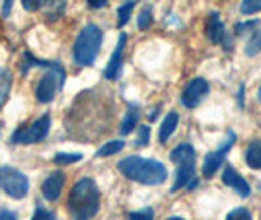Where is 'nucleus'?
Segmentation results:
<instances>
[{
	"label": "nucleus",
	"mask_w": 261,
	"mask_h": 220,
	"mask_svg": "<svg viewBox=\"0 0 261 220\" xmlns=\"http://www.w3.org/2000/svg\"><path fill=\"white\" fill-rule=\"evenodd\" d=\"M240 12H242L244 16L257 14V12H261V0H242V4H240Z\"/></svg>",
	"instance_id": "5701e85b"
},
{
	"label": "nucleus",
	"mask_w": 261,
	"mask_h": 220,
	"mask_svg": "<svg viewBox=\"0 0 261 220\" xmlns=\"http://www.w3.org/2000/svg\"><path fill=\"white\" fill-rule=\"evenodd\" d=\"M12 2H14V0H2V16H4V18H6V16H10Z\"/></svg>",
	"instance_id": "2f4dec72"
},
{
	"label": "nucleus",
	"mask_w": 261,
	"mask_h": 220,
	"mask_svg": "<svg viewBox=\"0 0 261 220\" xmlns=\"http://www.w3.org/2000/svg\"><path fill=\"white\" fill-rule=\"evenodd\" d=\"M125 148V141H121V139H115V141H109V143H106L101 148L98 150L99 158H108V156H113L117 154V152H121Z\"/></svg>",
	"instance_id": "6ab92c4d"
},
{
	"label": "nucleus",
	"mask_w": 261,
	"mask_h": 220,
	"mask_svg": "<svg viewBox=\"0 0 261 220\" xmlns=\"http://www.w3.org/2000/svg\"><path fill=\"white\" fill-rule=\"evenodd\" d=\"M195 177V164H181L177 166V174H175V181L172 191H179L189 185V181Z\"/></svg>",
	"instance_id": "4468645a"
},
{
	"label": "nucleus",
	"mask_w": 261,
	"mask_h": 220,
	"mask_svg": "<svg viewBox=\"0 0 261 220\" xmlns=\"http://www.w3.org/2000/svg\"><path fill=\"white\" fill-rule=\"evenodd\" d=\"M139 117H141L139 107H135V105L129 107L125 119L121 123V134H130V131H135V127H137V123H139Z\"/></svg>",
	"instance_id": "f3484780"
},
{
	"label": "nucleus",
	"mask_w": 261,
	"mask_h": 220,
	"mask_svg": "<svg viewBox=\"0 0 261 220\" xmlns=\"http://www.w3.org/2000/svg\"><path fill=\"white\" fill-rule=\"evenodd\" d=\"M208 94V82L205 78H193L187 86H185L184 94H181V103L187 109H195L197 105L207 98Z\"/></svg>",
	"instance_id": "6e6552de"
},
{
	"label": "nucleus",
	"mask_w": 261,
	"mask_h": 220,
	"mask_svg": "<svg viewBox=\"0 0 261 220\" xmlns=\"http://www.w3.org/2000/svg\"><path fill=\"white\" fill-rule=\"evenodd\" d=\"M168 220H185V218H181V216H170Z\"/></svg>",
	"instance_id": "f704fd0d"
},
{
	"label": "nucleus",
	"mask_w": 261,
	"mask_h": 220,
	"mask_svg": "<svg viewBox=\"0 0 261 220\" xmlns=\"http://www.w3.org/2000/svg\"><path fill=\"white\" fill-rule=\"evenodd\" d=\"M65 181L66 177L63 172H53L51 176H47L43 183H41V193H43V197L47 201H57V199L61 197V193H63V187H65Z\"/></svg>",
	"instance_id": "9b49d317"
},
{
	"label": "nucleus",
	"mask_w": 261,
	"mask_h": 220,
	"mask_svg": "<svg viewBox=\"0 0 261 220\" xmlns=\"http://www.w3.org/2000/svg\"><path fill=\"white\" fill-rule=\"evenodd\" d=\"M236 143V134L230 131L224 139V143L220 144V148L215 150V152H208L205 162H203V176L205 177H213L218 172V168L224 164V158L232 150V146Z\"/></svg>",
	"instance_id": "0eeeda50"
},
{
	"label": "nucleus",
	"mask_w": 261,
	"mask_h": 220,
	"mask_svg": "<svg viewBox=\"0 0 261 220\" xmlns=\"http://www.w3.org/2000/svg\"><path fill=\"white\" fill-rule=\"evenodd\" d=\"M65 84V68L53 63L49 66V72H45L43 78L39 80L37 88H35V98L39 103H51L57 96V90Z\"/></svg>",
	"instance_id": "20e7f679"
},
{
	"label": "nucleus",
	"mask_w": 261,
	"mask_h": 220,
	"mask_svg": "<svg viewBox=\"0 0 261 220\" xmlns=\"http://www.w3.org/2000/svg\"><path fill=\"white\" fill-rule=\"evenodd\" d=\"M125 43H127V35L121 33L119 43L115 47V51H113V55H111V59H109V63H108V68H106V72H103L108 80H117V78H119L121 65H123V49H125Z\"/></svg>",
	"instance_id": "f8f14e48"
},
{
	"label": "nucleus",
	"mask_w": 261,
	"mask_h": 220,
	"mask_svg": "<svg viewBox=\"0 0 261 220\" xmlns=\"http://www.w3.org/2000/svg\"><path fill=\"white\" fill-rule=\"evenodd\" d=\"M129 220H154V210L142 209V210H137V212H130Z\"/></svg>",
	"instance_id": "cd10ccee"
},
{
	"label": "nucleus",
	"mask_w": 261,
	"mask_h": 220,
	"mask_svg": "<svg viewBox=\"0 0 261 220\" xmlns=\"http://www.w3.org/2000/svg\"><path fill=\"white\" fill-rule=\"evenodd\" d=\"M207 35H208V39H211L215 45H224V49H226V51L232 49V39L228 37V32H226L224 23L220 22L218 12H213V14L208 16Z\"/></svg>",
	"instance_id": "1a4fd4ad"
},
{
	"label": "nucleus",
	"mask_w": 261,
	"mask_h": 220,
	"mask_svg": "<svg viewBox=\"0 0 261 220\" xmlns=\"http://www.w3.org/2000/svg\"><path fill=\"white\" fill-rule=\"evenodd\" d=\"M88 4H90L92 8H103V6L108 4V0H88Z\"/></svg>",
	"instance_id": "72a5a7b5"
},
{
	"label": "nucleus",
	"mask_w": 261,
	"mask_h": 220,
	"mask_svg": "<svg viewBox=\"0 0 261 220\" xmlns=\"http://www.w3.org/2000/svg\"><path fill=\"white\" fill-rule=\"evenodd\" d=\"M117 168L127 179L142 183V185H160L168 179V170L162 162L146 160L141 156H129L121 160Z\"/></svg>",
	"instance_id": "f03ea898"
},
{
	"label": "nucleus",
	"mask_w": 261,
	"mask_h": 220,
	"mask_svg": "<svg viewBox=\"0 0 261 220\" xmlns=\"http://www.w3.org/2000/svg\"><path fill=\"white\" fill-rule=\"evenodd\" d=\"M261 53V28L257 30H253L250 35V39H248V43H246V55L248 57H255Z\"/></svg>",
	"instance_id": "a211bd4d"
},
{
	"label": "nucleus",
	"mask_w": 261,
	"mask_h": 220,
	"mask_svg": "<svg viewBox=\"0 0 261 220\" xmlns=\"http://www.w3.org/2000/svg\"><path fill=\"white\" fill-rule=\"evenodd\" d=\"M101 195L94 179L82 177L68 195V214L74 220H92L99 212Z\"/></svg>",
	"instance_id": "f257e3e1"
},
{
	"label": "nucleus",
	"mask_w": 261,
	"mask_h": 220,
	"mask_svg": "<svg viewBox=\"0 0 261 220\" xmlns=\"http://www.w3.org/2000/svg\"><path fill=\"white\" fill-rule=\"evenodd\" d=\"M0 189L12 199H23L30 191L28 176L12 166H0Z\"/></svg>",
	"instance_id": "39448f33"
},
{
	"label": "nucleus",
	"mask_w": 261,
	"mask_h": 220,
	"mask_svg": "<svg viewBox=\"0 0 261 220\" xmlns=\"http://www.w3.org/2000/svg\"><path fill=\"white\" fill-rule=\"evenodd\" d=\"M0 220H18V216H16V212H12V210L2 209L0 210Z\"/></svg>",
	"instance_id": "7c9ffc66"
},
{
	"label": "nucleus",
	"mask_w": 261,
	"mask_h": 220,
	"mask_svg": "<svg viewBox=\"0 0 261 220\" xmlns=\"http://www.w3.org/2000/svg\"><path fill=\"white\" fill-rule=\"evenodd\" d=\"M170 158H172V162L177 166L181 164H195V148L191 146V144H177L174 150L170 152Z\"/></svg>",
	"instance_id": "ddd939ff"
},
{
	"label": "nucleus",
	"mask_w": 261,
	"mask_h": 220,
	"mask_svg": "<svg viewBox=\"0 0 261 220\" xmlns=\"http://www.w3.org/2000/svg\"><path fill=\"white\" fill-rule=\"evenodd\" d=\"M32 220H57V218H55L53 212L45 210L43 207H37V209H35V212H33Z\"/></svg>",
	"instance_id": "c756f323"
},
{
	"label": "nucleus",
	"mask_w": 261,
	"mask_h": 220,
	"mask_svg": "<svg viewBox=\"0 0 261 220\" xmlns=\"http://www.w3.org/2000/svg\"><path fill=\"white\" fill-rule=\"evenodd\" d=\"M135 4H137V0H127L123 6H119V10H117V23H119V28H125L130 20V14L135 10Z\"/></svg>",
	"instance_id": "aec40b11"
},
{
	"label": "nucleus",
	"mask_w": 261,
	"mask_h": 220,
	"mask_svg": "<svg viewBox=\"0 0 261 220\" xmlns=\"http://www.w3.org/2000/svg\"><path fill=\"white\" fill-rule=\"evenodd\" d=\"M177 123H179V115L175 113V111H170L166 117H164L162 125H160V132H158V139H160V143H166L174 131L177 129Z\"/></svg>",
	"instance_id": "2eb2a0df"
},
{
	"label": "nucleus",
	"mask_w": 261,
	"mask_h": 220,
	"mask_svg": "<svg viewBox=\"0 0 261 220\" xmlns=\"http://www.w3.org/2000/svg\"><path fill=\"white\" fill-rule=\"evenodd\" d=\"M246 164L251 170H261V139H255L246 148Z\"/></svg>",
	"instance_id": "dca6fc26"
},
{
	"label": "nucleus",
	"mask_w": 261,
	"mask_h": 220,
	"mask_svg": "<svg viewBox=\"0 0 261 220\" xmlns=\"http://www.w3.org/2000/svg\"><path fill=\"white\" fill-rule=\"evenodd\" d=\"M103 43V30L96 23H88L78 33L74 41V61L80 66H92L98 59Z\"/></svg>",
	"instance_id": "7ed1b4c3"
},
{
	"label": "nucleus",
	"mask_w": 261,
	"mask_h": 220,
	"mask_svg": "<svg viewBox=\"0 0 261 220\" xmlns=\"http://www.w3.org/2000/svg\"><path fill=\"white\" fill-rule=\"evenodd\" d=\"M82 160V154H78V152H72V154H68V152H59V154H55L53 162L57 166H70V164H76Z\"/></svg>",
	"instance_id": "4be33fe9"
},
{
	"label": "nucleus",
	"mask_w": 261,
	"mask_h": 220,
	"mask_svg": "<svg viewBox=\"0 0 261 220\" xmlns=\"http://www.w3.org/2000/svg\"><path fill=\"white\" fill-rule=\"evenodd\" d=\"M246 94V86L244 84H240V88H238V107H244V96Z\"/></svg>",
	"instance_id": "473e14b6"
},
{
	"label": "nucleus",
	"mask_w": 261,
	"mask_h": 220,
	"mask_svg": "<svg viewBox=\"0 0 261 220\" xmlns=\"http://www.w3.org/2000/svg\"><path fill=\"white\" fill-rule=\"evenodd\" d=\"M222 183H224L226 187L234 189L240 197H250L251 195L250 183L240 176L238 172H236V168H234L232 164L224 166V172H222Z\"/></svg>",
	"instance_id": "9d476101"
},
{
	"label": "nucleus",
	"mask_w": 261,
	"mask_h": 220,
	"mask_svg": "<svg viewBox=\"0 0 261 220\" xmlns=\"http://www.w3.org/2000/svg\"><path fill=\"white\" fill-rule=\"evenodd\" d=\"M261 28L259 20H250V22H240L234 25V32L236 35H242V33H250V30H257Z\"/></svg>",
	"instance_id": "393cba45"
},
{
	"label": "nucleus",
	"mask_w": 261,
	"mask_h": 220,
	"mask_svg": "<svg viewBox=\"0 0 261 220\" xmlns=\"http://www.w3.org/2000/svg\"><path fill=\"white\" fill-rule=\"evenodd\" d=\"M226 220H251V212L244 207H238V209L230 210Z\"/></svg>",
	"instance_id": "a878e982"
},
{
	"label": "nucleus",
	"mask_w": 261,
	"mask_h": 220,
	"mask_svg": "<svg viewBox=\"0 0 261 220\" xmlns=\"http://www.w3.org/2000/svg\"><path fill=\"white\" fill-rule=\"evenodd\" d=\"M47 2H49V0H22L23 8H25L28 12L39 10V8H43Z\"/></svg>",
	"instance_id": "c85d7f7f"
},
{
	"label": "nucleus",
	"mask_w": 261,
	"mask_h": 220,
	"mask_svg": "<svg viewBox=\"0 0 261 220\" xmlns=\"http://www.w3.org/2000/svg\"><path fill=\"white\" fill-rule=\"evenodd\" d=\"M10 86H12V74L8 70H0V105L8 99Z\"/></svg>",
	"instance_id": "412c9836"
},
{
	"label": "nucleus",
	"mask_w": 261,
	"mask_h": 220,
	"mask_svg": "<svg viewBox=\"0 0 261 220\" xmlns=\"http://www.w3.org/2000/svg\"><path fill=\"white\" fill-rule=\"evenodd\" d=\"M150 143V127L148 125H142L139 129V136H137V144L139 146H146Z\"/></svg>",
	"instance_id": "bb28decb"
},
{
	"label": "nucleus",
	"mask_w": 261,
	"mask_h": 220,
	"mask_svg": "<svg viewBox=\"0 0 261 220\" xmlns=\"http://www.w3.org/2000/svg\"><path fill=\"white\" fill-rule=\"evenodd\" d=\"M152 8L150 6H146V8H142L141 16H139V30H148L150 25H152Z\"/></svg>",
	"instance_id": "b1692460"
},
{
	"label": "nucleus",
	"mask_w": 261,
	"mask_h": 220,
	"mask_svg": "<svg viewBox=\"0 0 261 220\" xmlns=\"http://www.w3.org/2000/svg\"><path fill=\"white\" fill-rule=\"evenodd\" d=\"M257 99L261 101V86H259V92H257Z\"/></svg>",
	"instance_id": "c9c22d12"
},
{
	"label": "nucleus",
	"mask_w": 261,
	"mask_h": 220,
	"mask_svg": "<svg viewBox=\"0 0 261 220\" xmlns=\"http://www.w3.org/2000/svg\"><path fill=\"white\" fill-rule=\"evenodd\" d=\"M51 129V115L45 113L43 117L35 119L30 127H23L12 134V143L14 144H33V143H41L47 139Z\"/></svg>",
	"instance_id": "423d86ee"
}]
</instances>
